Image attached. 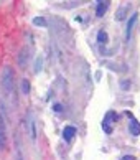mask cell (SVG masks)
<instances>
[{"mask_svg":"<svg viewBox=\"0 0 140 160\" xmlns=\"http://www.w3.org/2000/svg\"><path fill=\"white\" fill-rule=\"evenodd\" d=\"M33 23H35V25H40V27H46V20L43 18V17H38V18H35Z\"/></svg>","mask_w":140,"mask_h":160,"instance_id":"30bf717a","label":"cell"},{"mask_svg":"<svg viewBox=\"0 0 140 160\" xmlns=\"http://www.w3.org/2000/svg\"><path fill=\"white\" fill-rule=\"evenodd\" d=\"M107 8H109V0H97V10H96L97 17H102Z\"/></svg>","mask_w":140,"mask_h":160,"instance_id":"5b68a950","label":"cell"},{"mask_svg":"<svg viewBox=\"0 0 140 160\" xmlns=\"http://www.w3.org/2000/svg\"><path fill=\"white\" fill-rule=\"evenodd\" d=\"M107 40H109V37H107V33L104 32V30H101V32L97 33V41H99L101 45H106Z\"/></svg>","mask_w":140,"mask_h":160,"instance_id":"ba28073f","label":"cell"},{"mask_svg":"<svg viewBox=\"0 0 140 160\" xmlns=\"http://www.w3.org/2000/svg\"><path fill=\"white\" fill-rule=\"evenodd\" d=\"M115 119H117V114L115 112H112V111H109L107 114H106V117H104V121H102V127H104V130H106V134H112V124L115 122Z\"/></svg>","mask_w":140,"mask_h":160,"instance_id":"7a4b0ae2","label":"cell"},{"mask_svg":"<svg viewBox=\"0 0 140 160\" xmlns=\"http://www.w3.org/2000/svg\"><path fill=\"white\" fill-rule=\"evenodd\" d=\"M15 74H13V69L10 66H5L2 69V74H0V84H2V89L7 92V96H12L15 89Z\"/></svg>","mask_w":140,"mask_h":160,"instance_id":"6da1fadb","label":"cell"},{"mask_svg":"<svg viewBox=\"0 0 140 160\" xmlns=\"http://www.w3.org/2000/svg\"><path fill=\"white\" fill-rule=\"evenodd\" d=\"M38 71H41V58L36 60V68H35V73H38Z\"/></svg>","mask_w":140,"mask_h":160,"instance_id":"8fae6325","label":"cell"},{"mask_svg":"<svg viewBox=\"0 0 140 160\" xmlns=\"http://www.w3.org/2000/svg\"><path fill=\"white\" fill-rule=\"evenodd\" d=\"M135 22H137V13H133V15H132V18L129 20V23H127V33H125V37H127V38H130V32H132L133 25H135Z\"/></svg>","mask_w":140,"mask_h":160,"instance_id":"52a82bcc","label":"cell"},{"mask_svg":"<svg viewBox=\"0 0 140 160\" xmlns=\"http://www.w3.org/2000/svg\"><path fill=\"white\" fill-rule=\"evenodd\" d=\"M122 160H135V157H133V155H124Z\"/></svg>","mask_w":140,"mask_h":160,"instance_id":"7c38bea8","label":"cell"},{"mask_svg":"<svg viewBox=\"0 0 140 160\" xmlns=\"http://www.w3.org/2000/svg\"><path fill=\"white\" fill-rule=\"evenodd\" d=\"M74 134H76V127H73V126H68L63 129V137H65V140H71L74 137Z\"/></svg>","mask_w":140,"mask_h":160,"instance_id":"8992f818","label":"cell"},{"mask_svg":"<svg viewBox=\"0 0 140 160\" xmlns=\"http://www.w3.org/2000/svg\"><path fill=\"white\" fill-rule=\"evenodd\" d=\"M22 91L25 92V94L30 92V82H28V79H23L22 81Z\"/></svg>","mask_w":140,"mask_h":160,"instance_id":"9c48e42d","label":"cell"},{"mask_svg":"<svg viewBox=\"0 0 140 160\" xmlns=\"http://www.w3.org/2000/svg\"><path fill=\"white\" fill-rule=\"evenodd\" d=\"M7 147V127H5L3 116L0 114V150H3Z\"/></svg>","mask_w":140,"mask_h":160,"instance_id":"3957f363","label":"cell"},{"mask_svg":"<svg viewBox=\"0 0 140 160\" xmlns=\"http://www.w3.org/2000/svg\"><path fill=\"white\" fill-rule=\"evenodd\" d=\"M127 114H129V117H130V122H129V130H130V134H132V135H140V124H138L135 119H133L130 112H127Z\"/></svg>","mask_w":140,"mask_h":160,"instance_id":"277c9868","label":"cell"}]
</instances>
